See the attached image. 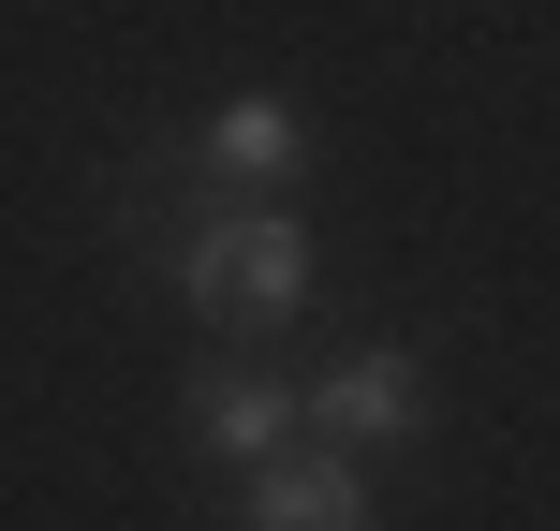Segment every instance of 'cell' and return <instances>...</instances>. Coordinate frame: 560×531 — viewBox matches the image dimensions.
I'll return each mask as SVG.
<instances>
[{"label":"cell","instance_id":"obj_1","mask_svg":"<svg viewBox=\"0 0 560 531\" xmlns=\"http://www.w3.org/2000/svg\"><path fill=\"white\" fill-rule=\"evenodd\" d=\"M177 296H192L207 325H295V296H310V236L280 222V207H222V222L177 252Z\"/></svg>","mask_w":560,"mask_h":531},{"label":"cell","instance_id":"obj_2","mask_svg":"<svg viewBox=\"0 0 560 531\" xmlns=\"http://www.w3.org/2000/svg\"><path fill=\"white\" fill-rule=\"evenodd\" d=\"M413 414H428L413 355H369V369H339V384H310V428H325V443H384V428H413Z\"/></svg>","mask_w":560,"mask_h":531},{"label":"cell","instance_id":"obj_3","mask_svg":"<svg viewBox=\"0 0 560 531\" xmlns=\"http://www.w3.org/2000/svg\"><path fill=\"white\" fill-rule=\"evenodd\" d=\"M252 531H369L354 473H325V458H266L252 473Z\"/></svg>","mask_w":560,"mask_h":531},{"label":"cell","instance_id":"obj_4","mask_svg":"<svg viewBox=\"0 0 560 531\" xmlns=\"http://www.w3.org/2000/svg\"><path fill=\"white\" fill-rule=\"evenodd\" d=\"M207 163H222V177H295L310 134H295V104H222V118H207Z\"/></svg>","mask_w":560,"mask_h":531},{"label":"cell","instance_id":"obj_5","mask_svg":"<svg viewBox=\"0 0 560 531\" xmlns=\"http://www.w3.org/2000/svg\"><path fill=\"white\" fill-rule=\"evenodd\" d=\"M192 428H207L222 458H252V473H266V458H280V428H295V414H280L266 384H192Z\"/></svg>","mask_w":560,"mask_h":531}]
</instances>
